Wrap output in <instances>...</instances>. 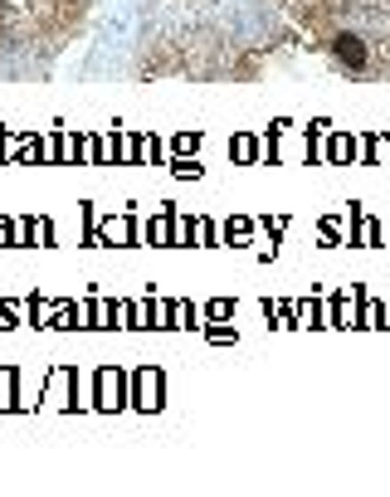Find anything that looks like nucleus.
<instances>
[{"mask_svg":"<svg viewBox=\"0 0 390 497\" xmlns=\"http://www.w3.org/2000/svg\"><path fill=\"white\" fill-rule=\"evenodd\" d=\"M332 59L346 69V74H366V64H371V49H366V39L352 35V29H332Z\"/></svg>","mask_w":390,"mask_h":497,"instance_id":"obj_1","label":"nucleus"}]
</instances>
